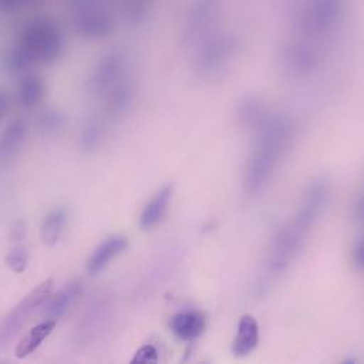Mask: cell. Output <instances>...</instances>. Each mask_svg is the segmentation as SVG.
<instances>
[{
	"instance_id": "obj_6",
	"label": "cell",
	"mask_w": 364,
	"mask_h": 364,
	"mask_svg": "<svg viewBox=\"0 0 364 364\" xmlns=\"http://www.w3.org/2000/svg\"><path fill=\"white\" fill-rule=\"evenodd\" d=\"M75 27L82 36L100 38L111 33L114 23L108 13L95 0H78L75 10Z\"/></svg>"
},
{
	"instance_id": "obj_12",
	"label": "cell",
	"mask_w": 364,
	"mask_h": 364,
	"mask_svg": "<svg viewBox=\"0 0 364 364\" xmlns=\"http://www.w3.org/2000/svg\"><path fill=\"white\" fill-rule=\"evenodd\" d=\"M172 196H173V184H166L145 205V208L141 214V218H139V225L144 230H149V228L158 225L165 218V215L171 207Z\"/></svg>"
},
{
	"instance_id": "obj_24",
	"label": "cell",
	"mask_w": 364,
	"mask_h": 364,
	"mask_svg": "<svg viewBox=\"0 0 364 364\" xmlns=\"http://www.w3.org/2000/svg\"><path fill=\"white\" fill-rule=\"evenodd\" d=\"M24 231H26V227H24V223H23V221L14 223L13 227H11V237H13V240H20V238H23Z\"/></svg>"
},
{
	"instance_id": "obj_3",
	"label": "cell",
	"mask_w": 364,
	"mask_h": 364,
	"mask_svg": "<svg viewBox=\"0 0 364 364\" xmlns=\"http://www.w3.org/2000/svg\"><path fill=\"white\" fill-rule=\"evenodd\" d=\"M63 51V37L51 21H36L23 38L21 48L11 57L14 67L33 63H53Z\"/></svg>"
},
{
	"instance_id": "obj_20",
	"label": "cell",
	"mask_w": 364,
	"mask_h": 364,
	"mask_svg": "<svg viewBox=\"0 0 364 364\" xmlns=\"http://www.w3.org/2000/svg\"><path fill=\"white\" fill-rule=\"evenodd\" d=\"M101 139H102L101 128L98 125H95V124H91V125H88L84 129V132L81 135L80 144H81V146L84 149H94V148H97L100 145Z\"/></svg>"
},
{
	"instance_id": "obj_10",
	"label": "cell",
	"mask_w": 364,
	"mask_h": 364,
	"mask_svg": "<svg viewBox=\"0 0 364 364\" xmlns=\"http://www.w3.org/2000/svg\"><path fill=\"white\" fill-rule=\"evenodd\" d=\"M207 326L205 316L197 311H186L176 314L171 321V331L181 341L198 339Z\"/></svg>"
},
{
	"instance_id": "obj_11",
	"label": "cell",
	"mask_w": 364,
	"mask_h": 364,
	"mask_svg": "<svg viewBox=\"0 0 364 364\" xmlns=\"http://www.w3.org/2000/svg\"><path fill=\"white\" fill-rule=\"evenodd\" d=\"M259 343V329L257 321L251 315H244L238 323L237 335L232 342V355L245 358L251 355Z\"/></svg>"
},
{
	"instance_id": "obj_22",
	"label": "cell",
	"mask_w": 364,
	"mask_h": 364,
	"mask_svg": "<svg viewBox=\"0 0 364 364\" xmlns=\"http://www.w3.org/2000/svg\"><path fill=\"white\" fill-rule=\"evenodd\" d=\"M352 258H353V265L356 269H363L364 265V241L363 238H359L353 247L352 251Z\"/></svg>"
},
{
	"instance_id": "obj_23",
	"label": "cell",
	"mask_w": 364,
	"mask_h": 364,
	"mask_svg": "<svg viewBox=\"0 0 364 364\" xmlns=\"http://www.w3.org/2000/svg\"><path fill=\"white\" fill-rule=\"evenodd\" d=\"M44 125L48 131H58L64 127V117L58 112H51L46 119H44Z\"/></svg>"
},
{
	"instance_id": "obj_7",
	"label": "cell",
	"mask_w": 364,
	"mask_h": 364,
	"mask_svg": "<svg viewBox=\"0 0 364 364\" xmlns=\"http://www.w3.org/2000/svg\"><path fill=\"white\" fill-rule=\"evenodd\" d=\"M54 287V281L53 279H46L43 281L38 287H36L7 316L4 326H3V336L4 338H10L13 336L20 326L26 322V319H28V316L40 306L43 305L48 295L51 294Z\"/></svg>"
},
{
	"instance_id": "obj_13",
	"label": "cell",
	"mask_w": 364,
	"mask_h": 364,
	"mask_svg": "<svg viewBox=\"0 0 364 364\" xmlns=\"http://www.w3.org/2000/svg\"><path fill=\"white\" fill-rule=\"evenodd\" d=\"M57 326V321L54 319H47L33 329L17 343L14 355L17 359H26L30 355H33L41 345L43 342L53 333V331Z\"/></svg>"
},
{
	"instance_id": "obj_18",
	"label": "cell",
	"mask_w": 364,
	"mask_h": 364,
	"mask_svg": "<svg viewBox=\"0 0 364 364\" xmlns=\"http://www.w3.org/2000/svg\"><path fill=\"white\" fill-rule=\"evenodd\" d=\"M23 139H24V128L21 127V124H14L4 132L0 141V155L4 158L13 156L18 151Z\"/></svg>"
},
{
	"instance_id": "obj_2",
	"label": "cell",
	"mask_w": 364,
	"mask_h": 364,
	"mask_svg": "<svg viewBox=\"0 0 364 364\" xmlns=\"http://www.w3.org/2000/svg\"><path fill=\"white\" fill-rule=\"evenodd\" d=\"M254 132L257 139L247 164L244 186L248 194L258 196L272 182L277 168L291 145L294 128L287 118L271 112Z\"/></svg>"
},
{
	"instance_id": "obj_25",
	"label": "cell",
	"mask_w": 364,
	"mask_h": 364,
	"mask_svg": "<svg viewBox=\"0 0 364 364\" xmlns=\"http://www.w3.org/2000/svg\"><path fill=\"white\" fill-rule=\"evenodd\" d=\"M9 95L4 91H0V121L4 118L7 109H9Z\"/></svg>"
},
{
	"instance_id": "obj_14",
	"label": "cell",
	"mask_w": 364,
	"mask_h": 364,
	"mask_svg": "<svg viewBox=\"0 0 364 364\" xmlns=\"http://www.w3.org/2000/svg\"><path fill=\"white\" fill-rule=\"evenodd\" d=\"M269 114L271 111L268 107L257 97H245L237 107L238 121L252 131H255L269 117Z\"/></svg>"
},
{
	"instance_id": "obj_19",
	"label": "cell",
	"mask_w": 364,
	"mask_h": 364,
	"mask_svg": "<svg viewBox=\"0 0 364 364\" xmlns=\"http://www.w3.org/2000/svg\"><path fill=\"white\" fill-rule=\"evenodd\" d=\"M6 265L16 274H23L28 265V252L26 247L17 245L11 248L6 255Z\"/></svg>"
},
{
	"instance_id": "obj_9",
	"label": "cell",
	"mask_w": 364,
	"mask_h": 364,
	"mask_svg": "<svg viewBox=\"0 0 364 364\" xmlns=\"http://www.w3.org/2000/svg\"><path fill=\"white\" fill-rule=\"evenodd\" d=\"M128 240L124 235H112L100 244L87 262V271L91 275L101 274L118 255L128 248Z\"/></svg>"
},
{
	"instance_id": "obj_5",
	"label": "cell",
	"mask_w": 364,
	"mask_h": 364,
	"mask_svg": "<svg viewBox=\"0 0 364 364\" xmlns=\"http://www.w3.org/2000/svg\"><path fill=\"white\" fill-rule=\"evenodd\" d=\"M343 10V0H306L299 27L306 38L332 31Z\"/></svg>"
},
{
	"instance_id": "obj_8",
	"label": "cell",
	"mask_w": 364,
	"mask_h": 364,
	"mask_svg": "<svg viewBox=\"0 0 364 364\" xmlns=\"http://www.w3.org/2000/svg\"><path fill=\"white\" fill-rule=\"evenodd\" d=\"M318 63L319 53L306 37L294 40L284 50V64L295 75H308L318 67Z\"/></svg>"
},
{
	"instance_id": "obj_17",
	"label": "cell",
	"mask_w": 364,
	"mask_h": 364,
	"mask_svg": "<svg viewBox=\"0 0 364 364\" xmlns=\"http://www.w3.org/2000/svg\"><path fill=\"white\" fill-rule=\"evenodd\" d=\"M44 97V85L41 80L36 77L26 78L20 88V101L24 107L31 108L37 105Z\"/></svg>"
},
{
	"instance_id": "obj_16",
	"label": "cell",
	"mask_w": 364,
	"mask_h": 364,
	"mask_svg": "<svg viewBox=\"0 0 364 364\" xmlns=\"http://www.w3.org/2000/svg\"><path fill=\"white\" fill-rule=\"evenodd\" d=\"M67 224V211L63 207L53 208L43 220L40 235L47 247H54L63 237Z\"/></svg>"
},
{
	"instance_id": "obj_4",
	"label": "cell",
	"mask_w": 364,
	"mask_h": 364,
	"mask_svg": "<svg viewBox=\"0 0 364 364\" xmlns=\"http://www.w3.org/2000/svg\"><path fill=\"white\" fill-rule=\"evenodd\" d=\"M235 50L237 41L232 36L207 34L200 40L196 55V67L205 77L217 75L230 64Z\"/></svg>"
},
{
	"instance_id": "obj_15",
	"label": "cell",
	"mask_w": 364,
	"mask_h": 364,
	"mask_svg": "<svg viewBox=\"0 0 364 364\" xmlns=\"http://www.w3.org/2000/svg\"><path fill=\"white\" fill-rule=\"evenodd\" d=\"M82 291L81 281H73L67 284L44 308V315L48 319H60L75 302V299L80 296Z\"/></svg>"
},
{
	"instance_id": "obj_21",
	"label": "cell",
	"mask_w": 364,
	"mask_h": 364,
	"mask_svg": "<svg viewBox=\"0 0 364 364\" xmlns=\"http://www.w3.org/2000/svg\"><path fill=\"white\" fill-rule=\"evenodd\" d=\"M158 360H159L158 349H156L154 345H145V346H142V348L135 353V356L132 358L131 363H156Z\"/></svg>"
},
{
	"instance_id": "obj_1",
	"label": "cell",
	"mask_w": 364,
	"mask_h": 364,
	"mask_svg": "<svg viewBox=\"0 0 364 364\" xmlns=\"http://www.w3.org/2000/svg\"><path fill=\"white\" fill-rule=\"evenodd\" d=\"M328 197L329 187L325 181L318 179L309 184L296 215L274 237L268 255V268L272 274L287 271L298 258L309 232L326 207Z\"/></svg>"
}]
</instances>
